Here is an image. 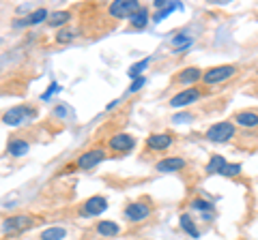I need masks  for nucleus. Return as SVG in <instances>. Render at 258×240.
I'll return each instance as SVG.
<instances>
[{"label":"nucleus","mask_w":258,"mask_h":240,"mask_svg":"<svg viewBox=\"0 0 258 240\" xmlns=\"http://www.w3.org/2000/svg\"><path fill=\"white\" fill-rule=\"evenodd\" d=\"M32 223H35V219L30 214H15V217L3 219V231L13 236V234H20V231L32 227Z\"/></svg>","instance_id":"6e6552de"},{"label":"nucleus","mask_w":258,"mask_h":240,"mask_svg":"<svg viewBox=\"0 0 258 240\" xmlns=\"http://www.w3.org/2000/svg\"><path fill=\"white\" fill-rule=\"evenodd\" d=\"M189 43H191V39L185 37V35H179L176 39H172V45H174V47H187Z\"/></svg>","instance_id":"a878e982"},{"label":"nucleus","mask_w":258,"mask_h":240,"mask_svg":"<svg viewBox=\"0 0 258 240\" xmlns=\"http://www.w3.org/2000/svg\"><path fill=\"white\" fill-rule=\"evenodd\" d=\"M136 146V138L134 135H129V133H116V135H112V138L108 140V150L112 155H125L129 153V150H134Z\"/></svg>","instance_id":"39448f33"},{"label":"nucleus","mask_w":258,"mask_h":240,"mask_svg":"<svg viewBox=\"0 0 258 240\" xmlns=\"http://www.w3.org/2000/svg\"><path fill=\"white\" fill-rule=\"evenodd\" d=\"M149 62H151V58H144V60H140V62H136V65H132L129 67V77L132 79H138V77H142V71L149 67Z\"/></svg>","instance_id":"4be33fe9"},{"label":"nucleus","mask_w":258,"mask_h":240,"mask_svg":"<svg viewBox=\"0 0 258 240\" xmlns=\"http://www.w3.org/2000/svg\"><path fill=\"white\" fill-rule=\"evenodd\" d=\"M191 206H194V208H198V210H213V204L205 202V199H194Z\"/></svg>","instance_id":"bb28decb"},{"label":"nucleus","mask_w":258,"mask_h":240,"mask_svg":"<svg viewBox=\"0 0 258 240\" xmlns=\"http://www.w3.org/2000/svg\"><path fill=\"white\" fill-rule=\"evenodd\" d=\"M106 208H108L106 197L93 195V197H88L86 202H82L78 206V214H80V217H97V214H101Z\"/></svg>","instance_id":"1a4fd4ad"},{"label":"nucleus","mask_w":258,"mask_h":240,"mask_svg":"<svg viewBox=\"0 0 258 240\" xmlns=\"http://www.w3.org/2000/svg\"><path fill=\"white\" fill-rule=\"evenodd\" d=\"M235 135H237V125L232 123V120H222V123H215V125L209 127L205 138L209 142H215V144H226L235 138Z\"/></svg>","instance_id":"f257e3e1"},{"label":"nucleus","mask_w":258,"mask_h":240,"mask_svg":"<svg viewBox=\"0 0 258 240\" xmlns=\"http://www.w3.org/2000/svg\"><path fill=\"white\" fill-rule=\"evenodd\" d=\"M205 92H207V90H200V88H185V90L176 92L174 97L170 99V107L179 109V107H185V105H191L194 101L203 99V94H205Z\"/></svg>","instance_id":"9d476101"},{"label":"nucleus","mask_w":258,"mask_h":240,"mask_svg":"<svg viewBox=\"0 0 258 240\" xmlns=\"http://www.w3.org/2000/svg\"><path fill=\"white\" fill-rule=\"evenodd\" d=\"M147 24H149V9L147 7H140L138 11H134L129 15V28L142 30V28H147Z\"/></svg>","instance_id":"dca6fc26"},{"label":"nucleus","mask_w":258,"mask_h":240,"mask_svg":"<svg viewBox=\"0 0 258 240\" xmlns=\"http://www.w3.org/2000/svg\"><path fill=\"white\" fill-rule=\"evenodd\" d=\"M153 212V204L149 197H142V199H136V202L127 204L125 210H123V217L132 223H138V221H144Z\"/></svg>","instance_id":"f03ea898"},{"label":"nucleus","mask_w":258,"mask_h":240,"mask_svg":"<svg viewBox=\"0 0 258 240\" xmlns=\"http://www.w3.org/2000/svg\"><path fill=\"white\" fill-rule=\"evenodd\" d=\"M7 153L11 157H24L28 153V142L24 138H11L9 144H7Z\"/></svg>","instance_id":"f3484780"},{"label":"nucleus","mask_w":258,"mask_h":240,"mask_svg":"<svg viewBox=\"0 0 258 240\" xmlns=\"http://www.w3.org/2000/svg\"><path fill=\"white\" fill-rule=\"evenodd\" d=\"M106 159V150L103 148H93V150H86L84 155L78 157L76 161V167L78 170H93L97 163H101Z\"/></svg>","instance_id":"9b49d317"},{"label":"nucleus","mask_w":258,"mask_h":240,"mask_svg":"<svg viewBox=\"0 0 258 240\" xmlns=\"http://www.w3.org/2000/svg\"><path fill=\"white\" fill-rule=\"evenodd\" d=\"M203 75L205 73L198 67H187V69H183L181 73H176L172 77V84H181V86H185V84H196V82L203 79Z\"/></svg>","instance_id":"ddd939ff"},{"label":"nucleus","mask_w":258,"mask_h":240,"mask_svg":"<svg viewBox=\"0 0 258 240\" xmlns=\"http://www.w3.org/2000/svg\"><path fill=\"white\" fill-rule=\"evenodd\" d=\"M74 37H76V30H69V28L58 30V35H56V43H69V41H74Z\"/></svg>","instance_id":"b1692460"},{"label":"nucleus","mask_w":258,"mask_h":240,"mask_svg":"<svg viewBox=\"0 0 258 240\" xmlns=\"http://www.w3.org/2000/svg\"><path fill=\"white\" fill-rule=\"evenodd\" d=\"M232 123L239 125L241 129L256 131L258 129V109H241L232 116Z\"/></svg>","instance_id":"f8f14e48"},{"label":"nucleus","mask_w":258,"mask_h":240,"mask_svg":"<svg viewBox=\"0 0 258 240\" xmlns=\"http://www.w3.org/2000/svg\"><path fill=\"white\" fill-rule=\"evenodd\" d=\"M118 231H120V227L116 225L114 221H99L93 227V234L99 236V238H112V236H116Z\"/></svg>","instance_id":"2eb2a0df"},{"label":"nucleus","mask_w":258,"mask_h":240,"mask_svg":"<svg viewBox=\"0 0 258 240\" xmlns=\"http://www.w3.org/2000/svg\"><path fill=\"white\" fill-rule=\"evenodd\" d=\"M140 7L142 5L136 3V0H114V3H110L106 9H108V15L112 20H123V18L129 20V15L134 11H138Z\"/></svg>","instance_id":"7ed1b4c3"},{"label":"nucleus","mask_w":258,"mask_h":240,"mask_svg":"<svg viewBox=\"0 0 258 240\" xmlns=\"http://www.w3.org/2000/svg\"><path fill=\"white\" fill-rule=\"evenodd\" d=\"M45 18H50V13H47L45 9H37L26 18V24H39V22H43Z\"/></svg>","instance_id":"5701e85b"},{"label":"nucleus","mask_w":258,"mask_h":240,"mask_svg":"<svg viewBox=\"0 0 258 240\" xmlns=\"http://www.w3.org/2000/svg\"><path fill=\"white\" fill-rule=\"evenodd\" d=\"M56 90H58V84H56V82H52V84H50V88H47V90L43 92V97H41V99H43V101H47V99H50V97H52V94H54Z\"/></svg>","instance_id":"c85d7f7f"},{"label":"nucleus","mask_w":258,"mask_h":240,"mask_svg":"<svg viewBox=\"0 0 258 240\" xmlns=\"http://www.w3.org/2000/svg\"><path fill=\"white\" fill-rule=\"evenodd\" d=\"M64 234H67V231H64L62 227H47L45 231H41L39 240H62Z\"/></svg>","instance_id":"412c9836"},{"label":"nucleus","mask_w":258,"mask_h":240,"mask_svg":"<svg viewBox=\"0 0 258 240\" xmlns=\"http://www.w3.org/2000/svg\"><path fill=\"white\" fill-rule=\"evenodd\" d=\"M37 116V109L35 107H30V105H18V107H13L9 109L7 114L3 116L5 120V125H9V127H18L22 123H28L30 118H35Z\"/></svg>","instance_id":"20e7f679"},{"label":"nucleus","mask_w":258,"mask_h":240,"mask_svg":"<svg viewBox=\"0 0 258 240\" xmlns=\"http://www.w3.org/2000/svg\"><path fill=\"white\" fill-rule=\"evenodd\" d=\"M235 73H237V67H232V65H222V67L207 69L205 75H203V84H205V86L220 84V82H226L228 77H232Z\"/></svg>","instance_id":"423d86ee"},{"label":"nucleus","mask_w":258,"mask_h":240,"mask_svg":"<svg viewBox=\"0 0 258 240\" xmlns=\"http://www.w3.org/2000/svg\"><path fill=\"white\" fill-rule=\"evenodd\" d=\"M239 170H241V165H226L222 176H235V174H239Z\"/></svg>","instance_id":"c756f323"},{"label":"nucleus","mask_w":258,"mask_h":240,"mask_svg":"<svg viewBox=\"0 0 258 240\" xmlns=\"http://www.w3.org/2000/svg\"><path fill=\"white\" fill-rule=\"evenodd\" d=\"M69 20H71V13L69 11H56V13L50 15L47 24H50V26H64Z\"/></svg>","instance_id":"aec40b11"},{"label":"nucleus","mask_w":258,"mask_h":240,"mask_svg":"<svg viewBox=\"0 0 258 240\" xmlns=\"http://www.w3.org/2000/svg\"><path fill=\"white\" fill-rule=\"evenodd\" d=\"M179 7H181L179 3H168V5L164 7V9H159V11H157V15H155V22H159V20H164V18H166V15H168V13H170V11H174V9H179Z\"/></svg>","instance_id":"393cba45"},{"label":"nucleus","mask_w":258,"mask_h":240,"mask_svg":"<svg viewBox=\"0 0 258 240\" xmlns=\"http://www.w3.org/2000/svg\"><path fill=\"white\" fill-rule=\"evenodd\" d=\"M181 229H183V231H187L191 238H198V227H196V223H194V219L189 217L187 212L181 214Z\"/></svg>","instance_id":"6ab92c4d"},{"label":"nucleus","mask_w":258,"mask_h":240,"mask_svg":"<svg viewBox=\"0 0 258 240\" xmlns=\"http://www.w3.org/2000/svg\"><path fill=\"white\" fill-rule=\"evenodd\" d=\"M144 84H147V77H138V79H134V84L129 86V92H138Z\"/></svg>","instance_id":"cd10ccee"},{"label":"nucleus","mask_w":258,"mask_h":240,"mask_svg":"<svg viewBox=\"0 0 258 240\" xmlns=\"http://www.w3.org/2000/svg\"><path fill=\"white\" fill-rule=\"evenodd\" d=\"M174 135L172 133H151L147 138V146H144V155L147 153H164L172 146Z\"/></svg>","instance_id":"0eeeda50"},{"label":"nucleus","mask_w":258,"mask_h":240,"mask_svg":"<svg viewBox=\"0 0 258 240\" xmlns=\"http://www.w3.org/2000/svg\"><path fill=\"white\" fill-rule=\"evenodd\" d=\"M185 167V159L183 157H166L161 161L155 163V170L157 172H164V174H172V172H181Z\"/></svg>","instance_id":"4468645a"},{"label":"nucleus","mask_w":258,"mask_h":240,"mask_svg":"<svg viewBox=\"0 0 258 240\" xmlns=\"http://www.w3.org/2000/svg\"><path fill=\"white\" fill-rule=\"evenodd\" d=\"M226 159L222 155H213L211 159H209V163H207V174H224L226 170Z\"/></svg>","instance_id":"a211bd4d"}]
</instances>
